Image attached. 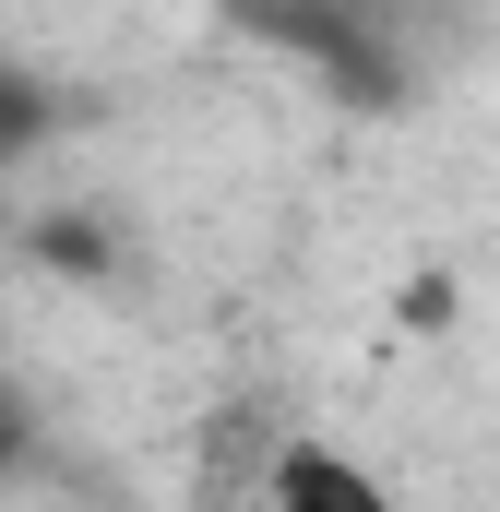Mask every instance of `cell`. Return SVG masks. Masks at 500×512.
Returning <instances> with one entry per match:
<instances>
[{"label":"cell","instance_id":"cell-1","mask_svg":"<svg viewBox=\"0 0 500 512\" xmlns=\"http://www.w3.org/2000/svg\"><path fill=\"white\" fill-rule=\"evenodd\" d=\"M274 501H381V489L334 453H298V465H274Z\"/></svg>","mask_w":500,"mask_h":512},{"label":"cell","instance_id":"cell-2","mask_svg":"<svg viewBox=\"0 0 500 512\" xmlns=\"http://www.w3.org/2000/svg\"><path fill=\"white\" fill-rule=\"evenodd\" d=\"M36 131H48V84H36V72H12V60H0V167H12V155H24V143H36Z\"/></svg>","mask_w":500,"mask_h":512}]
</instances>
